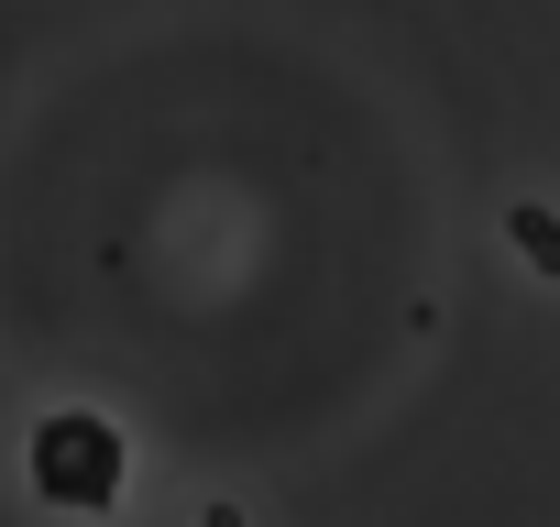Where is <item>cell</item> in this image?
Segmentation results:
<instances>
[{
  "mask_svg": "<svg viewBox=\"0 0 560 527\" xmlns=\"http://www.w3.org/2000/svg\"><path fill=\"white\" fill-rule=\"evenodd\" d=\"M505 242H516L527 276H549V286H560V209H549V198H516V209H505Z\"/></svg>",
  "mask_w": 560,
  "mask_h": 527,
  "instance_id": "2",
  "label": "cell"
},
{
  "mask_svg": "<svg viewBox=\"0 0 560 527\" xmlns=\"http://www.w3.org/2000/svg\"><path fill=\"white\" fill-rule=\"evenodd\" d=\"M34 494H45V505L100 516V505L121 494V429H110V418H89V407L45 418V429H34Z\"/></svg>",
  "mask_w": 560,
  "mask_h": 527,
  "instance_id": "1",
  "label": "cell"
}]
</instances>
